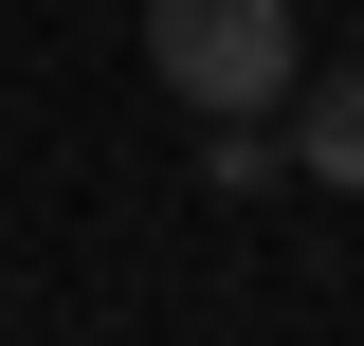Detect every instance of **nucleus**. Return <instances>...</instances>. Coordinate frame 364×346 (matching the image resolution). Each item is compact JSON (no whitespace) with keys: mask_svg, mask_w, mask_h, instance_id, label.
<instances>
[{"mask_svg":"<svg viewBox=\"0 0 364 346\" xmlns=\"http://www.w3.org/2000/svg\"><path fill=\"white\" fill-rule=\"evenodd\" d=\"M146 55H164V91L200 128H255L310 37H291V0H146Z\"/></svg>","mask_w":364,"mask_h":346,"instance_id":"nucleus-1","label":"nucleus"},{"mask_svg":"<svg viewBox=\"0 0 364 346\" xmlns=\"http://www.w3.org/2000/svg\"><path fill=\"white\" fill-rule=\"evenodd\" d=\"M291 164H310L328 201H364V73H328V91H310V128H291Z\"/></svg>","mask_w":364,"mask_h":346,"instance_id":"nucleus-2","label":"nucleus"}]
</instances>
